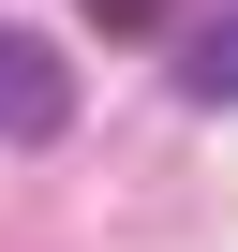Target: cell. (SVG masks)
<instances>
[{"label":"cell","instance_id":"1","mask_svg":"<svg viewBox=\"0 0 238 252\" xmlns=\"http://www.w3.org/2000/svg\"><path fill=\"white\" fill-rule=\"evenodd\" d=\"M0 134H15V149H60V134H75V60L30 45V30L0 45Z\"/></svg>","mask_w":238,"mask_h":252},{"label":"cell","instance_id":"2","mask_svg":"<svg viewBox=\"0 0 238 252\" xmlns=\"http://www.w3.org/2000/svg\"><path fill=\"white\" fill-rule=\"evenodd\" d=\"M164 74H179V104H238V15H194L164 45Z\"/></svg>","mask_w":238,"mask_h":252},{"label":"cell","instance_id":"3","mask_svg":"<svg viewBox=\"0 0 238 252\" xmlns=\"http://www.w3.org/2000/svg\"><path fill=\"white\" fill-rule=\"evenodd\" d=\"M89 30H119V45H179L194 15H179V0H89Z\"/></svg>","mask_w":238,"mask_h":252},{"label":"cell","instance_id":"4","mask_svg":"<svg viewBox=\"0 0 238 252\" xmlns=\"http://www.w3.org/2000/svg\"><path fill=\"white\" fill-rule=\"evenodd\" d=\"M0 45H15V30H0Z\"/></svg>","mask_w":238,"mask_h":252}]
</instances>
